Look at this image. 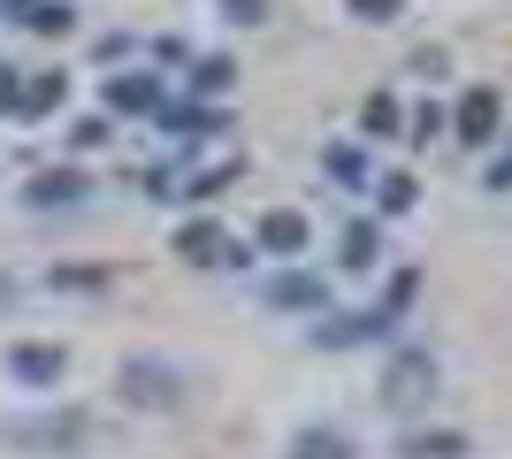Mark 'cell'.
I'll use <instances>...</instances> for the list:
<instances>
[{
	"instance_id": "7a4b0ae2",
	"label": "cell",
	"mask_w": 512,
	"mask_h": 459,
	"mask_svg": "<svg viewBox=\"0 0 512 459\" xmlns=\"http://www.w3.org/2000/svg\"><path fill=\"white\" fill-rule=\"evenodd\" d=\"M62 345H16L8 352V375H16V383H31V391H46V383H62Z\"/></svg>"
},
{
	"instance_id": "44dd1931",
	"label": "cell",
	"mask_w": 512,
	"mask_h": 459,
	"mask_svg": "<svg viewBox=\"0 0 512 459\" xmlns=\"http://www.w3.org/2000/svg\"><path fill=\"white\" fill-rule=\"evenodd\" d=\"M230 8H237V23H253V16H260V0H230Z\"/></svg>"
},
{
	"instance_id": "5bb4252c",
	"label": "cell",
	"mask_w": 512,
	"mask_h": 459,
	"mask_svg": "<svg viewBox=\"0 0 512 459\" xmlns=\"http://www.w3.org/2000/svg\"><path fill=\"white\" fill-rule=\"evenodd\" d=\"M69 23H77V16H69L62 0H39V8H31V31H46V39H54V31H69Z\"/></svg>"
},
{
	"instance_id": "e0dca14e",
	"label": "cell",
	"mask_w": 512,
	"mask_h": 459,
	"mask_svg": "<svg viewBox=\"0 0 512 459\" xmlns=\"http://www.w3.org/2000/svg\"><path fill=\"white\" fill-rule=\"evenodd\" d=\"M367 131H398V108H390V100H367Z\"/></svg>"
},
{
	"instance_id": "6da1fadb",
	"label": "cell",
	"mask_w": 512,
	"mask_h": 459,
	"mask_svg": "<svg viewBox=\"0 0 512 459\" xmlns=\"http://www.w3.org/2000/svg\"><path fill=\"white\" fill-rule=\"evenodd\" d=\"M123 391L138 398V406H176L184 383H176V368H161V360H130V368H123Z\"/></svg>"
},
{
	"instance_id": "8fae6325",
	"label": "cell",
	"mask_w": 512,
	"mask_h": 459,
	"mask_svg": "<svg viewBox=\"0 0 512 459\" xmlns=\"http://www.w3.org/2000/svg\"><path fill=\"white\" fill-rule=\"evenodd\" d=\"M268 299L276 306H321V284L314 276H283V284H268Z\"/></svg>"
},
{
	"instance_id": "9c48e42d",
	"label": "cell",
	"mask_w": 512,
	"mask_h": 459,
	"mask_svg": "<svg viewBox=\"0 0 512 459\" xmlns=\"http://www.w3.org/2000/svg\"><path fill=\"white\" fill-rule=\"evenodd\" d=\"M375 253H383V230H375V222H352V230H344V268H375Z\"/></svg>"
},
{
	"instance_id": "9a60e30c",
	"label": "cell",
	"mask_w": 512,
	"mask_h": 459,
	"mask_svg": "<svg viewBox=\"0 0 512 459\" xmlns=\"http://www.w3.org/2000/svg\"><path fill=\"white\" fill-rule=\"evenodd\" d=\"M54 100H62V85H54V77H39V85L23 92V115H46V108H54Z\"/></svg>"
},
{
	"instance_id": "7c38bea8",
	"label": "cell",
	"mask_w": 512,
	"mask_h": 459,
	"mask_svg": "<svg viewBox=\"0 0 512 459\" xmlns=\"http://www.w3.org/2000/svg\"><path fill=\"white\" fill-rule=\"evenodd\" d=\"M291 459H352V452H344L337 429H314V437H299V452H291Z\"/></svg>"
},
{
	"instance_id": "8992f818",
	"label": "cell",
	"mask_w": 512,
	"mask_h": 459,
	"mask_svg": "<svg viewBox=\"0 0 512 459\" xmlns=\"http://www.w3.org/2000/svg\"><path fill=\"white\" fill-rule=\"evenodd\" d=\"M260 245H268V253H306V215H291V207L268 215L260 222Z\"/></svg>"
},
{
	"instance_id": "ba28073f",
	"label": "cell",
	"mask_w": 512,
	"mask_h": 459,
	"mask_svg": "<svg viewBox=\"0 0 512 459\" xmlns=\"http://www.w3.org/2000/svg\"><path fill=\"white\" fill-rule=\"evenodd\" d=\"M69 199H85V176L77 169H54V176L31 184V207H69Z\"/></svg>"
},
{
	"instance_id": "4fadbf2b",
	"label": "cell",
	"mask_w": 512,
	"mask_h": 459,
	"mask_svg": "<svg viewBox=\"0 0 512 459\" xmlns=\"http://www.w3.org/2000/svg\"><path fill=\"white\" fill-rule=\"evenodd\" d=\"M459 452H467L459 437H413L406 444V459H459Z\"/></svg>"
},
{
	"instance_id": "5b68a950",
	"label": "cell",
	"mask_w": 512,
	"mask_h": 459,
	"mask_svg": "<svg viewBox=\"0 0 512 459\" xmlns=\"http://www.w3.org/2000/svg\"><path fill=\"white\" fill-rule=\"evenodd\" d=\"M490 131H497V92H467V100H459V138L482 146Z\"/></svg>"
},
{
	"instance_id": "3957f363",
	"label": "cell",
	"mask_w": 512,
	"mask_h": 459,
	"mask_svg": "<svg viewBox=\"0 0 512 459\" xmlns=\"http://www.w3.org/2000/svg\"><path fill=\"white\" fill-rule=\"evenodd\" d=\"M421 391H436V360H428V352H406V360L390 368L383 398H390V406H413V398H421Z\"/></svg>"
},
{
	"instance_id": "277c9868",
	"label": "cell",
	"mask_w": 512,
	"mask_h": 459,
	"mask_svg": "<svg viewBox=\"0 0 512 459\" xmlns=\"http://www.w3.org/2000/svg\"><path fill=\"white\" fill-rule=\"evenodd\" d=\"M176 253H184V261H199V268H222V261L237 253V245L222 238L214 222H184V230H176Z\"/></svg>"
},
{
	"instance_id": "ac0fdd59",
	"label": "cell",
	"mask_w": 512,
	"mask_h": 459,
	"mask_svg": "<svg viewBox=\"0 0 512 459\" xmlns=\"http://www.w3.org/2000/svg\"><path fill=\"white\" fill-rule=\"evenodd\" d=\"M352 16H367V23H390V16H398V0H352Z\"/></svg>"
},
{
	"instance_id": "d6986e66",
	"label": "cell",
	"mask_w": 512,
	"mask_h": 459,
	"mask_svg": "<svg viewBox=\"0 0 512 459\" xmlns=\"http://www.w3.org/2000/svg\"><path fill=\"white\" fill-rule=\"evenodd\" d=\"M230 85V62H199V92H222Z\"/></svg>"
},
{
	"instance_id": "52a82bcc",
	"label": "cell",
	"mask_w": 512,
	"mask_h": 459,
	"mask_svg": "<svg viewBox=\"0 0 512 459\" xmlns=\"http://www.w3.org/2000/svg\"><path fill=\"white\" fill-rule=\"evenodd\" d=\"M390 314H337V322L321 329V345H360V337H383Z\"/></svg>"
},
{
	"instance_id": "ffe728a7",
	"label": "cell",
	"mask_w": 512,
	"mask_h": 459,
	"mask_svg": "<svg viewBox=\"0 0 512 459\" xmlns=\"http://www.w3.org/2000/svg\"><path fill=\"white\" fill-rule=\"evenodd\" d=\"M0 108H23V85H16V69H0Z\"/></svg>"
},
{
	"instance_id": "2e32d148",
	"label": "cell",
	"mask_w": 512,
	"mask_h": 459,
	"mask_svg": "<svg viewBox=\"0 0 512 459\" xmlns=\"http://www.w3.org/2000/svg\"><path fill=\"white\" fill-rule=\"evenodd\" d=\"M383 207H390V215H406V207H413V176H383Z\"/></svg>"
},
{
	"instance_id": "30bf717a",
	"label": "cell",
	"mask_w": 512,
	"mask_h": 459,
	"mask_svg": "<svg viewBox=\"0 0 512 459\" xmlns=\"http://www.w3.org/2000/svg\"><path fill=\"white\" fill-rule=\"evenodd\" d=\"M107 108H153V77H115V85H107Z\"/></svg>"
}]
</instances>
